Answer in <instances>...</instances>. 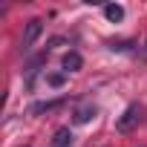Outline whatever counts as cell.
<instances>
[{
    "mask_svg": "<svg viewBox=\"0 0 147 147\" xmlns=\"http://www.w3.org/2000/svg\"><path fill=\"white\" fill-rule=\"evenodd\" d=\"M46 84L49 87H63L66 84V75H58V72H55V75H46Z\"/></svg>",
    "mask_w": 147,
    "mask_h": 147,
    "instance_id": "cell-8",
    "label": "cell"
},
{
    "mask_svg": "<svg viewBox=\"0 0 147 147\" xmlns=\"http://www.w3.org/2000/svg\"><path fill=\"white\" fill-rule=\"evenodd\" d=\"M81 66H84V58L78 52H66L63 55V72H78Z\"/></svg>",
    "mask_w": 147,
    "mask_h": 147,
    "instance_id": "cell-5",
    "label": "cell"
},
{
    "mask_svg": "<svg viewBox=\"0 0 147 147\" xmlns=\"http://www.w3.org/2000/svg\"><path fill=\"white\" fill-rule=\"evenodd\" d=\"M40 32H43V20H40V18H32V20L26 23V29H23V40H20L23 52H29V49L35 46V40L40 38Z\"/></svg>",
    "mask_w": 147,
    "mask_h": 147,
    "instance_id": "cell-2",
    "label": "cell"
},
{
    "mask_svg": "<svg viewBox=\"0 0 147 147\" xmlns=\"http://www.w3.org/2000/svg\"><path fill=\"white\" fill-rule=\"evenodd\" d=\"M95 107L92 104H81V107H75V113H72V121H75V124H87V121H92L95 118Z\"/></svg>",
    "mask_w": 147,
    "mask_h": 147,
    "instance_id": "cell-4",
    "label": "cell"
},
{
    "mask_svg": "<svg viewBox=\"0 0 147 147\" xmlns=\"http://www.w3.org/2000/svg\"><path fill=\"white\" fill-rule=\"evenodd\" d=\"M104 18H107L110 23L124 20V6H118V3H107V6H104Z\"/></svg>",
    "mask_w": 147,
    "mask_h": 147,
    "instance_id": "cell-6",
    "label": "cell"
},
{
    "mask_svg": "<svg viewBox=\"0 0 147 147\" xmlns=\"http://www.w3.org/2000/svg\"><path fill=\"white\" fill-rule=\"evenodd\" d=\"M69 144H72V130L69 127H61L55 133V138H52V147H69Z\"/></svg>",
    "mask_w": 147,
    "mask_h": 147,
    "instance_id": "cell-7",
    "label": "cell"
},
{
    "mask_svg": "<svg viewBox=\"0 0 147 147\" xmlns=\"http://www.w3.org/2000/svg\"><path fill=\"white\" fill-rule=\"evenodd\" d=\"M130 46H133L130 40H113V43H110L113 52H130Z\"/></svg>",
    "mask_w": 147,
    "mask_h": 147,
    "instance_id": "cell-9",
    "label": "cell"
},
{
    "mask_svg": "<svg viewBox=\"0 0 147 147\" xmlns=\"http://www.w3.org/2000/svg\"><path fill=\"white\" fill-rule=\"evenodd\" d=\"M63 104H66V98H58V101H40V104H32L29 113H32V115H43V113H55V110H61Z\"/></svg>",
    "mask_w": 147,
    "mask_h": 147,
    "instance_id": "cell-3",
    "label": "cell"
},
{
    "mask_svg": "<svg viewBox=\"0 0 147 147\" xmlns=\"http://www.w3.org/2000/svg\"><path fill=\"white\" fill-rule=\"evenodd\" d=\"M138 124H141V107H138V104H130V107L118 115L115 130H118V133H133Z\"/></svg>",
    "mask_w": 147,
    "mask_h": 147,
    "instance_id": "cell-1",
    "label": "cell"
}]
</instances>
